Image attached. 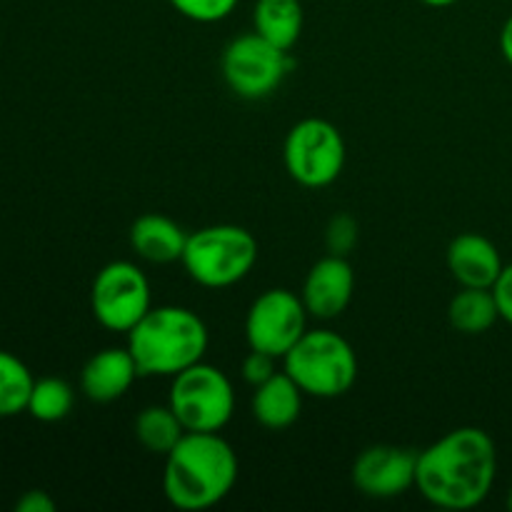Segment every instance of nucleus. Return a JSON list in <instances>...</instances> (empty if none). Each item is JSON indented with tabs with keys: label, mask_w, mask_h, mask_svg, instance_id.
Returning <instances> with one entry per match:
<instances>
[{
	"label": "nucleus",
	"mask_w": 512,
	"mask_h": 512,
	"mask_svg": "<svg viewBox=\"0 0 512 512\" xmlns=\"http://www.w3.org/2000/svg\"><path fill=\"white\" fill-rule=\"evenodd\" d=\"M128 350L140 378H173L200 363L208 350V328L198 313L180 305L150 308L128 333Z\"/></svg>",
	"instance_id": "nucleus-3"
},
{
	"label": "nucleus",
	"mask_w": 512,
	"mask_h": 512,
	"mask_svg": "<svg viewBox=\"0 0 512 512\" xmlns=\"http://www.w3.org/2000/svg\"><path fill=\"white\" fill-rule=\"evenodd\" d=\"M18 512H55V500L50 498L43 490H28V493L20 495V500L15 503Z\"/></svg>",
	"instance_id": "nucleus-26"
},
{
	"label": "nucleus",
	"mask_w": 512,
	"mask_h": 512,
	"mask_svg": "<svg viewBox=\"0 0 512 512\" xmlns=\"http://www.w3.org/2000/svg\"><path fill=\"white\" fill-rule=\"evenodd\" d=\"M238 483V455L218 433H185L165 455L163 493L178 510L223 503Z\"/></svg>",
	"instance_id": "nucleus-2"
},
{
	"label": "nucleus",
	"mask_w": 512,
	"mask_h": 512,
	"mask_svg": "<svg viewBox=\"0 0 512 512\" xmlns=\"http://www.w3.org/2000/svg\"><path fill=\"white\" fill-rule=\"evenodd\" d=\"M285 170L303 188H325L345 168V140L333 123L305 118L290 128L283 148Z\"/></svg>",
	"instance_id": "nucleus-7"
},
{
	"label": "nucleus",
	"mask_w": 512,
	"mask_h": 512,
	"mask_svg": "<svg viewBox=\"0 0 512 512\" xmlns=\"http://www.w3.org/2000/svg\"><path fill=\"white\" fill-rule=\"evenodd\" d=\"M275 360L273 355L260 353V350H250L248 358L243 360V378L245 383H250L253 388L263 385L265 380H270L275 375Z\"/></svg>",
	"instance_id": "nucleus-24"
},
{
	"label": "nucleus",
	"mask_w": 512,
	"mask_h": 512,
	"mask_svg": "<svg viewBox=\"0 0 512 512\" xmlns=\"http://www.w3.org/2000/svg\"><path fill=\"white\" fill-rule=\"evenodd\" d=\"M503 268L500 250L485 235L463 233L448 245V270L463 288H493Z\"/></svg>",
	"instance_id": "nucleus-13"
},
{
	"label": "nucleus",
	"mask_w": 512,
	"mask_h": 512,
	"mask_svg": "<svg viewBox=\"0 0 512 512\" xmlns=\"http://www.w3.org/2000/svg\"><path fill=\"white\" fill-rule=\"evenodd\" d=\"M505 503H508V510L512 512V488L508 490V500H505Z\"/></svg>",
	"instance_id": "nucleus-29"
},
{
	"label": "nucleus",
	"mask_w": 512,
	"mask_h": 512,
	"mask_svg": "<svg viewBox=\"0 0 512 512\" xmlns=\"http://www.w3.org/2000/svg\"><path fill=\"white\" fill-rule=\"evenodd\" d=\"M305 323H308V310L303 298L293 290L273 288L258 295L250 305L245 318V338L250 350H260L283 360L308 330Z\"/></svg>",
	"instance_id": "nucleus-10"
},
{
	"label": "nucleus",
	"mask_w": 512,
	"mask_h": 512,
	"mask_svg": "<svg viewBox=\"0 0 512 512\" xmlns=\"http://www.w3.org/2000/svg\"><path fill=\"white\" fill-rule=\"evenodd\" d=\"M303 5L300 0H258L253 10L255 33L278 48L290 50L303 33Z\"/></svg>",
	"instance_id": "nucleus-17"
},
{
	"label": "nucleus",
	"mask_w": 512,
	"mask_h": 512,
	"mask_svg": "<svg viewBox=\"0 0 512 512\" xmlns=\"http://www.w3.org/2000/svg\"><path fill=\"white\" fill-rule=\"evenodd\" d=\"M418 453L403 445H370L355 458L353 485L375 500H390L415 488Z\"/></svg>",
	"instance_id": "nucleus-11"
},
{
	"label": "nucleus",
	"mask_w": 512,
	"mask_h": 512,
	"mask_svg": "<svg viewBox=\"0 0 512 512\" xmlns=\"http://www.w3.org/2000/svg\"><path fill=\"white\" fill-rule=\"evenodd\" d=\"M35 378L18 355L0 350V418H15L28 410Z\"/></svg>",
	"instance_id": "nucleus-20"
},
{
	"label": "nucleus",
	"mask_w": 512,
	"mask_h": 512,
	"mask_svg": "<svg viewBox=\"0 0 512 512\" xmlns=\"http://www.w3.org/2000/svg\"><path fill=\"white\" fill-rule=\"evenodd\" d=\"M223 78L235 95L260 100L273 95L290 68L288 50L278 48L260 33H245L230 40L223 50Z\"/></svg>",
	"instance_id": "nucleus-9"
},
{
	"label": "nucleus",
	"mask_w": 512,
	"mask_h": 512,
	"mask_svg": "<svg viewBox=\"0 0 512 512\" xmlns=\"http://www.w3.org/2000/svg\"><path fill=\"white\" fill-rule=\"evenodd\" d=\"M183 18L195 23H218L235 10L238 0H168Z\"/></svg>",
	"instance_id": "nucleus-22"
},
{
	"label": "nucleus",
	"mask_w": 512,
	"mask_h": 512,
	"mask_svg": "<svg viewBox=\"0 0 512 512\" xmlns=\"http://www.w3.org/2000/svg\"><path fill=\"white\" fill-rule=\"evenodd\" d=\"M73 403L75 393L63 378H40L35 380L25 413H30L40 423H60L70 415Z\"/></svg>",
	"instance_id": "nucleus-21"
},
{
	"label": "nucleus",
	"mask_w": 512,
	"mask_h": 512,
	"mask_svg": "<svg viewBox=\"0 0 512 512\" xmlns=\"http://www.w3.org/2000/svg\"><path fill=\"white\" fill-rule=\"evenodd\" d=\"M303 390L288 373H275L255 388L253 418L268 430H285L298 423L303 410Z\"/></svg>",
	"instance_id": "nucleus-16"
},
{
	"label": "nucleus",
	"mask_w": 512,
	"mask_h": 512,
	"mask_svg": "<svg viewBox=\"0 0 512 512\" xmlns=\"http://www.w3.org/2000/svg\"><path fill=\"white\" fill-rule=\"evenodd\" d=\"M180 263L203 288H230L258 263V240L240 225H210L188 235Z\"/></svg>",
	"instance_id": "nucleus-5"
},
{
	"label": "nucleus",
	"mask_w": 512,
	"mask_h": 512,
	"mask_svg": "<svg viewBox=\"0 0 512 512\" xmlns=\"http://www.w3.org/2000/svg\"><path fill=\"white\" fill-rule=\"evenodd\" d=\"M188 243V233L175 220L160 213L140 215L130 228V248L148 263L168 265L180 263Z\"/></svg>",
	"instance_id": "nucleus-15"
},
{
	"label": "nucleus",
	"mask_w": 512,
	"mask_h": 512,
	"mask_svg": "<svg viewBox=\"0 0 512 512\" xmlns=\"http://www.w3.org/2000/svg\"><path fill=\"white\" fill-rule=\"evenodd\" d=\"M168 405L188 433H220L235 413V390L223 370L200 360L173 375Z\"/></svg>",
	"instance_id": "nucleus-6"
},
{
	"label": "nucleus",
	"mask_w": 512,
	"mask_h": 512,
	"mask_svg": "<svg viewBox=\"0 0 512 512\" xmlns=\"http://www.w3.org/2000/svg\"><path fill=\"white\" fill-rule=\"evenodd\" d=\"M500 50H503L505 60L512 65V15L505 20L503 30H500Z\"/></svg>",
	"instance_id": "nucleus-27"
},
{
	"label": "nucleus",
	"mask_w": 512,
	"mask_h": 512,
	"mask_svg": "<svg viewBox=\"0 0 512 512\" xmlns=\"http://www.w3.org/2000/svg\"><path fill=\"white\" fill-rule=\"evenodd\" d=\"M283 370L305 395L333 400L348 393L358 380V355L333 330H305L283 358Z\"/></svg>",
	"instance_id": "nucleus-4"
},
{
	"label": "nucleus",
	"mask_w": 512,
	"mask_h": 512,
	"mask_svg": "<svg viewBox=\"0 0 512 512\" xmlns=\"http://www.w3.org/2000/svg\"><path fill=\"white\" fill-rule=\"evenodd\" d=\"M325 245L330 255H343L348 258L353 248L358 245V223L350 215H335L325 230Z\"/></svg>",
	"instance_id": "nucleus-23"
},
{
	"label": "nucleus",
	"mask_w": 512,
	"mask_h": 512,
	"mask_svg": "<svg viewBox=\"0 0 512 512\" xmlns=\"http://www.w3.org/2000/svg\"><path fill=\"white\" fill-rule=\"evenodd\" d=\"M355 273L343 255H325L310 268L303 283V298L308 315L318 320H333L345 313L353 300Z\"/></svg>",
	"instance_id": "nucleus-12"
},
{
	"label": "nucleus",
	"mask_w": 512,
	"mask_h": 512,
	"mask_svg": "<svg viewBox=\"0 0 512 512\" xmlns=\"http://www.w3.org/2000/svg\"><path fill=\"white\" fill-rule=\"evenodd\" d=\"M493 293H495V300H498L500 318H503L505 323L512 325V263L505 265L503 273H500V278L495 280Z\"/></svg>",
	"instance_id": "nucleus-25"
},
{
	"label": "nucleus",
	"mask_w": 512,
	"mask_h": 512,
	"mask_svg": "<svg viewBox=\"0 0 512 512\" xmlns=\"http://www.w3.org/2000/svg\"><path fill=\"white\" fill-rule=\"evenodd\" d=\"M135 378H140V373L130 350L105 348L85 363L80 373V390L93 403H113L128 393Z\"/></svg>",
	"instance_id": "nucleus-14"
},
{
	"label": "nucleus",
	"mask_w": 512,
	"mask_h": 512,
	"mask_svg": "<svg viewBox=\"0 0 512 512\" xmlns=\"http://www.w3.org/2000/svg\"><path fill=\"white\" fill-rule=\"evenodd\" d=\"M90 308L105 330L128 335L153 308L148 278L135 263L113 260L95 275Z\"/></svg>",
	"instance_id": "nucleus-8"
},
{
	"label": "nucleus",
	"mask_w": 512,
	"mask_h": 512,
	"mask_svg": "<svg viewBox=\"0 0 512 512\" xmlns=\"http://www.w3.org/2000/svg\"><path fill=\"white\" fill-rule=\"evenodd\" d=\"M188 433L170 405H150L135 418V438L148 453L168 455Z\"/></svg>",
	"instance_id": "nucleus-19"
},
{
	"label": "nucleus",
	"mask_w": 512,
	"mask_h": 512,
	"mask_svg": "<svg viewBox=\"0 0 512 512\" xmlns=\"http://www.w3.org/2000/svg\"><path fill=\"white\" fill-rule=\"evenodd\" d=\"M498 475V450L480 428L450 430L418 453L415 488L443 510L478 508Z\"/></svg>",
	"instance_id": "nucleus-1"
},
{
	"label": "nucleus",
	"mask_w": 512,
	"mask_h": 512,
	"mask_svg": "<svg viewBox=\"0 0 512 512\" xmlns=\"http://www.w3.org/2000/svg\"><path fill=\"white\" fill-rule=\"evenodd\" d=\"M418 3L430 5V8H448V5H455L458 0H418Z\"/></svg>",
	"instance_id": "nucleus-28"
},
{
	"label": "nucleus",
	"mask_w": 512,
	"mask_h": 512,
	"mask_svg": "<svg viewBox=\"0 0 512 512\" xmlns=\"http://www.w3.org/2000/svg\"><path fill=\"white\" fill-rule=\"evenodd\" d=\"M500 310L493 288H463L448 305V320L458 333L483 335L498 323Z\"/></svg>",
	"instance_id": "nucleus-18"
}]
</instances>
